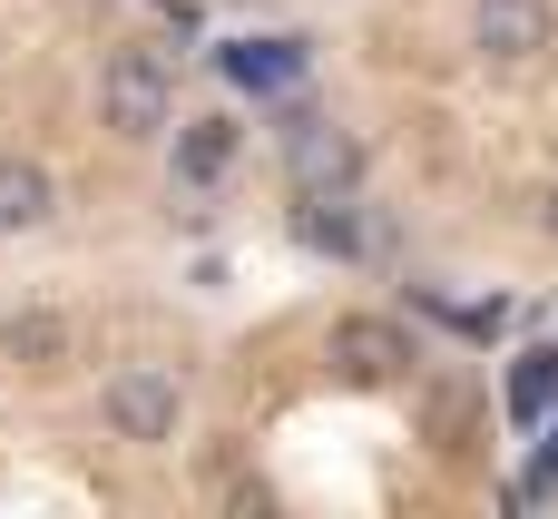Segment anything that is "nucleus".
I'll return each mask as SVG.
<instances>
[{"label": "nucleus", "instance_id": "obj_1", "mask_svg": "<svg viewBox=\"0 0 558 519\" xmlns=\"http://www.w3.org/2000/svg\"><path fill=\"white\" fill-rule=\"evenodd\" d=\"M98 118H108L118 137H157V128L177 118V69H167V49H108V69H98Z\"/></svg>", "mask_w": 558, "mask_h": 519}, {"label": "nucleus", "instance_id": "obj_2", "mask_svg": "<svg viewBox=\"0 0 558 519\" xmlns=\"http://www.w3.org/2000/svg\"><path fill=\"white\" fill-rule=\"evenodd\" d=\"M284 177H294L304 196H353V177H363V137L333 128V118H284Z\"/></svg>", "mask_w": 558, "mask_h": 519}, {"label": "nucleus", "instance_id": "obj_3", "mask_svg": "<svg viewBox=\"0 0 558 519\" xmlns=\"http://www.w3.org/2000/svg\"><path fill=\"white\" fill-rule=\"evenodd\" d=\"M98 412H108V432H118V442L157 451V442H177V373H157V363H128V373H108Z\"/></svg>", "mask_w": 558, "mask_h": 519}, {"label": "nucleus", "instance_id": "obj_4", "mask_svg": "<svg viewBox=\"0 0 558 519\" xmlns=\"http://www.w3.org/2000/svg\"><path fill=\"white\" fill-rule=\"evenodd\" d=\"M549 39H558V0H481L471 10V49L490 69H530Z\"/></svg>", "mask_w": 558, "mask_h": 519}, {"label": "nucleus", "instance_id": "obj_5", "mask_svg": "<svg viewBox=\"0 0 558 519\" xmlns=\"http://www.w3.org/2000/svg\"><path fill=\"white\" fill-rule=\"evenodd\" d=\"M333 373L343 383H402L412 373V334L383 324V314H343L333 324Z\"/></svg>", "mask_w": 558, "mask_h": 519}, {"label": "nucleus", "instance_id": "obj_6", "mask_svg": "<svg viewBox=\"0 0 558 519\" xmlns=\"http://www.w3.org/2000/svg\"><path fill=\"white\" fill-rule=\"evenodd\" d=\"M69 353H78V324L49 304H20L0 324V363H20V373H69Z\"/></svg>", "mask_w": 558, "mask_h": 519}, {"label": "nucleus", "instance_id": "obj_7", "mask_svg": "<svg viewBox=\"0 0 558 519\" xmlns=\"http://www.w3.org/2000/svg\"><path fill=\"white\" fill-rule=\"evenodd\" d=\"M49 216H59L49 167H39V157H0V236H29V226H49Z\"/></svg>", "mask_w": 558, "mask_h": 519}, {"label": "nucleus", "instance_id": "obj_8", "mask_svg": "<svg viewBox=\"0 0 558 519\" xmlns=\"http://www.w3.org/2000/svg\"><path fill=\"white\" fill-rule=\"evenodd\" d=\"M226 69H235L245 88H284V79H294V39H245V49H226Z\"/></svg>", "mask_w": 558, "mask_h": 519}, {"label": "nucleus", "instance_id": "obj_9", "mask_svg": "<svg viewBox=\"0 0 558 519\" xmlns=\"http://www.w3.org/2000/svg\"><path fill=\"white\" fill-rule=\"evenodd\" d=\"M226 157H235V128H226V118H196V128H186V147H177V167H186L196 186H206V177H226Z\"/></svg>", "mask_w": 558, "mask_h": 519}, {"label": "nucleus", "instance_id": "obj_10", "mask_svg": "<svg viewBox=\"0 0 558 519\" xmlns=\"http://www.w3.org/2000/svg\"><path fill=\"white\" fill-rule=\"evenodd\" d=\"M304 245H314V255H353V245H363V226L343 216V196H314V206H304Z\"/></svg>", "mask_w": 558, "mask_h": 519}, {"label": "nucleus", "instance_id": "obj_11", "mask_svg": "<svg viewBox=\"0 0 558 519\" xmlns=\"http://www.w3.org/2000/svg\"><path fill=\"white\" fill-rule=\"evenodd\" d=\"M558 393V353H539V363H530V373H520V412H539V402H549Z\"/></svg>", "mask_w": 558, "mask_h": 519}, {"label": "nucleus", "instance_id": "obj_12", "mask_svg": "<svg viewBox=\"0 0 558 519\" xmlns=\"http://www.w3.org/2000/svg\"><path fill=\"white\" fill-rule=\"evenodd\" d=\"M157 10H177V29H186V0H157Z\"/></svg>", "mask_w": 558, "mask_h": 519}, {"label": "nucleus", "instance_id": "obj_13", "mask_svg": "<svg viewBox=\"0 0 558 519\" xmlns=\"http://www.w3.org/2000/svg\"><path fill=\"white\" fill-rule=\"evenodd\" d=\"M549 236H558V186H549Z\"/></svg>", "mask_w": 558, "mask_h": 519}]
</instances>
